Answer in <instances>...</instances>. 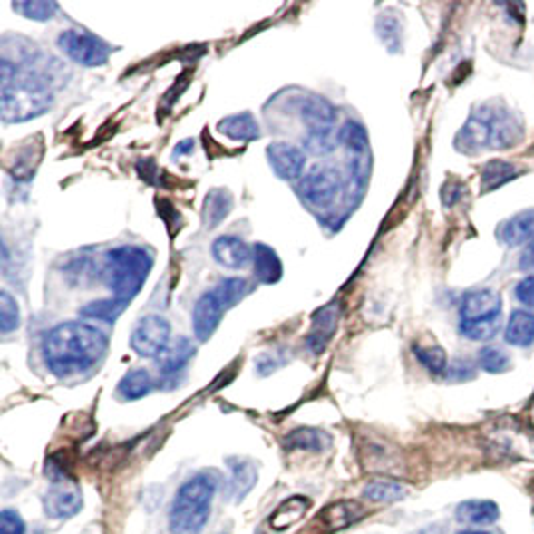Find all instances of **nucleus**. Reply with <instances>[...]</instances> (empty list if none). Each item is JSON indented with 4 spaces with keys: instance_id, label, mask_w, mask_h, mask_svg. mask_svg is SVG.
Segmentation results:
<instances>
[{
    "instance_id": "nucleus-4",
    "label": "nucleus",
    "mask_w": 534,
    "mask_h": 534,
    "mask_svg": "<svg viewBox=\"0 0 534 534\" xmlns=\"http://www.w3.org/2000/svg\"><path fill=\"white\" fill-rule=\"evenodd\" d=\"M218 487L220 474L210 469L182 482L169 510L170 534H200L205 530Z\"/></svg>"
},
{
    "instance_id": "nucleus-12",
    "label": "nucleus",
    "mask_w": 534,
    "mask_h": 534,
    "mask_svg": "<svg viewBox=\"0 0 534 534\" xmlns=\"http://www.w3.org/2000/svg\"><path fill=\"white\" fill-rule=\"evenodd\" d=\"M43 509L46 519L64 520L73 519L83 510V492L74 481L53 482L51 489L44 492Z\"/></svg>"
},
{
    "instance_id": "nucleus-5",
    "label": "nucleus",
    "mask_w": 534,
    "mask_h": 534,
    "mask_svg": "<svg viewBox=\"0 0 534 534\" xmlns=\"http://www.w3.org/2000/svg\"><path fill=\"white\" fill-rule=\"evenodd\" d=\"M154 267V255L139 245H122L104 255L102 280L111 288L112 298L131 303L147 283Z\"/></svg>"
},
{
    "instance_id": "nucleus-24",
    "label": "nucleus",
    "mask_w": 534,
    "mask_h": 534,
    "mask_svg": "<svg viewBox=\"0 0 534 534\" xmlns=\"http://www.w3.org/2000/svg\"><path fill=\"white\" fill-rule=\"evenodd\" d=\"M363 514H364V509L358 502L341 500V502L330 504V507L323 514H318V517H320V522L325 524V529L333 532V530L346 529L348 524L363 519Z\"/></svg>"
},
{
    "instance_id": "nucleus-29",
    "label": "nucleus",
    "mask_w": 534,
    "mask_h": 534,
    "mask_svg": "<svg viewBox=\"0 0 534 534\" xmlns=\"http://www.w3.org/2000/svg\"><path fill=\"white\" fill-rule=\"evenodd\" d=\"M363 497L371 502L391 504V502L403 500L406 497V487L391 479H374L364 487Z\"/></svg>"
},
{
    "instance_id": "nucleus-1",
    "label": "nucleus",
    "mask_w": 534,
    "mask_h": 534,
    "mask_svg": "<svg viewBox=\"0 0 534 534\" xmlns=\"http://www.w3.org/2000/svg\"><path fill=\"white\" fill-rule=\"evenodd\" d=\"M109 336L99 326L71 320L48 330L41 353L48 373L66 381L99 368L109 354Z\"/></svg>"
},
{
    "instance_id": "nucleus-21",
    "label": "nucleus",
    "mask_w": 534,
    "mask_h": 534,
    "mask_svg": "<svg viewBox=\"0 0 534 534\" xmlns=\"http://www.w3.org/2000/svg\"><path fill=\"white\" fill-rule=\"evenodd\" d=\"M456 520L474 524V527H489L500 519V509L494 500H464L456 507Z\"/></svg>"
},
{
    "instance_id": "nucleus-18",
    "label": "nucleus",
    "mask_w": 534,
    "mask_h": 534,
    "mask_svg": "<svg viewBox=\"0 0 534 534\" xmlns=\"http://www.w3.org/2000/svg\"><path fill=\"white\" fill-rule=\"evenodd\" d=\"M497 238L507 247H519L534 238V209L522 210L519 215H514L500 222L497 228Z\"/></svg>"
},
{
    "instance_id": "nucleus-38",
    "label": "nucleus",
    "mask_w": 534,
    "mask_h": 534,
    "mask_svg": "<svg viewBox=\"0 0 534 534\" xmlns=\"http://www.w3.org/2000/svg\"><path fill=\"white\" fill-rule=\"evenodd\" d=\"M290 351H286V348L278 346L275 348V351H267L262 353L258 358H257V371L260 376H268L270 373L278 371L280 366H285L288 363V354Z\"/></svg>"
},
{
    "instance_id": "nucleus-8",
    "label": "nucleus",
    "mask_w": 534,
    "mask_h": 534,
    "mask_svg": "<svg viewBox=\"0 0 534 534\" xmlns=\"http://www.w3.org/2000/svg\"><path fill=\"white\" fill-rule=\"evenodd\" d=\"M56 44L64 56H69L76 64L86 66V69L104 66L112 54V46L109 43L89 31H81V28L63 31L56 38Z\"/></svg>"
},
{
    "instance_id": "nucleus-19",
    "label": "nucleus",
    "mask_w": 534,
    "mask_h": 534,
    "mask_svg": "<svg viewBox=\"0 0 534 534\" xmlns=\"http://www.w3.org/2000/svg\"><path fill=\"white\" fill-rule=\"evenodd\" d=\"M230 479L227 482V494L232 500H242L258 481V471L252 461L228 459Z\"/></svg>"
},
{
    "instance_id": "nucleus-41",
    "label": "nucleus",
    "mask_w": 534,
    "mask_h": 534,
    "mask_svg": "<svg viewBox=\"0 0 534 534\" xmlns=\"http://www.w3.org/2000/svg\"><path fill=\"white\" fill-rule=\"evenodd\" d=\"M519 268L520 270H529V273H534V238L524 247L520 260H519Z\"/></svg>"
},
{
    "instance_id": "nucleus-31",
    "label": "nucleus",
    "mask_w": 534,
    "mask_h": 534,
    "mask_svg": "<svg viewBox=\"0 0 534 534\" xmlns=\"http://www.w3.org/2000/svg\"><path fill=\"white\" fill-rule=\"evenodd\" d=\"M376 34L391 53H401L403 48V23L394 11H384L376 18Z\"/></svg>"
},
{
    "instance_id": "nucleus-37",
    "label": "nucleus",
    "mask_w": 534,
    "mask_h": 534,
    "mask_svg": "<svg viewBox=\"0 0 534 534\" xmlns=\"http://www.w3.org/2000/svg\"><path fill=\"white\" fill-rule=\"evenodd\" d=\"M479 366L482 368L484 373H490V374H499L509 371L510 366V356L500 351V348H494V346H487L482 348L479 353Z\"/></svg>"
},
{
    "instance_id": "nucleus-40",
    "label": "nucleus",
    "mask_w": 534,
    "mask_h": 534,
    "mask_svg": "<svg viewBox=\"0 0 534 534\" xmlns=\"http://www.w3.org/2000/svg\"><path fill=\"white\" fill-rule=\"evenodd\" d=\"M514 296H517L520 305L534 308V275L520 280L517 288H514Z\"/></svg>"
},
{
    "instance_id": "nucleus-2",
    "label": "nucleus",
    "mask_w": 534,
    "mask_h": 534,
    "mask_svg": "<svg viewBox=\"0 0 534 534\" xmlns=\"http://www.w3.org/2000/svg\"><path fill=\"white\" fill-rule=\"evenodd\" d=\"M524 137V122L517 111L502 101L482 102L471 112L454 139V149L462 154L512 149Z\"/></svg>"
},
{
    "instance_id": "nucleus-43",
    "label": "nucleus",
    "mask_w": 534,
    "mask_h": 534,
    "mask_svg": "<svg viewBox=\"0 0 534 534\" xmlns=\"http://www.w3.org/2000/svg\"><path fill=\"white\" fill-rule=\"evenodd\" d=\"M456 534H494V532H490V530H479V529H472V530H461V532H456Z\"/></svg>"
},
{
    "instance_id": "nucleus-14",
    "label": "nucleus",
    "mask_w": 534,
    "mask_h": 534,
    "mask_svg": "<svg viewBox=\"0 0 534 534\" xmlns=\"http://www.w3.org/2000/svg\"><path fill=\"white\" fill-rule=\"evenodd\" d=\"M267 159L270 169L280 180H300L306 164V154L303 149L290 142H273L267 147Z\"/></svg>"
},
{
    "instance_id": "nucleus-36",
    "label": "nucleus",
    "mask_w": 534,
    "mask_h": 534,
    "mask_svg": "<svg viewBox=\"0 0 534 534\" xmlns=\"http://www.w3.org/2000/svg\"><path fill=\"white\" fill-rule=\"evenodd\" d=\"M13 11L23 15L28 21L46 23L58 13V5L46 3V0H28V3H13Z\"/></svg>"
},
{
    "instance_id": "nucleus-39",
    "label": "nucleus",
    "mask_w": 534,
    "mask_h": 534,
    "mask_svg": "<svg viewBox=\"0 0 534 534\" xmlns=\"http://www.w3.org/2000/svg\"><path fill=\"white\" fill-rule=\"evenodd\" d=\"M0 534H26V524L15 509L0 512Z\"/></svg>"
},
{
    "instance_id": "nucleus-10",
    "label": "nucleus",
    "mask_w": 534,
    "mask_h": 534,
    "mask_svg": "<svg viewBox=\"0 0 534 534\" xmlns=\"http://www.w3.org/2000/svg\"><path fill=\"white\" fill-rule=\"evenodd\" d=\"M343 189V179L335 169L315 167L296 182V194L306 205L315 209H325L333 205Z\"/></svg>"
},
{
    "instance_id": "nucleus-9",
    "label": "nucleus",
    "mask_w": 534,
    "mask_h": 534,
    "mask_svg": "<svg viewBox=\"0 0 534 534\" xmlns=\"http://www.w3.org/2000/svg\"><path fill=\"white\" fill-rule=\"evenodd\" d=\"M336 139L348 152V162H351V172L356 180V187L364 189L368 179H371L373 167L371 142H368L366 129L361 122L348 121L343 124V129H338Z\"/></svg>"
},
{
    "instance_id": "nucleus-42",
    "label": "nucleus",
    "mask_w": 534,
    "mask_h": 534,
    "mask_svg": "<svg viewBox=\"0 0 534 534\" xmlns=\"http://www.w3.org/2000/svg\"><path fill=\"white\" fill-rule=\"evenodd\" d=\"M194 150V141L192 139H187L179 142L177 147H174V157H182V154H189Z\"/></svg>"
},
{
    "instance_id": "nucleus-25",
    "label": "nucleus",
    "mask_w": 534,
    "mask_h": 534,
    "mask_svg": "<svg viewBox=\"0 0 534 534\" xmlns=\"http://www.w3.org/2000/svg\"><path fill=\"white\" fill-rule=\"evenodd\" d=\"M504 341L520 348L530 346L534 343V313L514 310L507 323V330H504Z\"/></svg>"
},
{
    "instance_id": "nucleus-35",
    "label": "nucleus",
    "mask_w": 534,
    "mask_h": 534,
    "mask_svg": "<svg viewBox=\"0 0 534 534\" xmlns=\"http://www.w3.org/2000/svg\"><path fill=\"white\" fill-rule=\"evenodd\" d=\"M414 356L431 374L441 376L449 371V361H446V353L441 346L414 345Z\"/></svg>"
},
{
    "instance_id": "nucleus-7",
    "label": "nucleus",
    "mask_w": 534,
    "mask_h": 534,
    "mask_svg": "<svg viewBox=\"0 0 534 534\" xmlns=\"http://www.w3.org/2000/svg\"><path fill=\"white\" fill-rule=\"evenodd\" d=\"M295 109L300 116V121L306 124V137L303 141L305 149L315 154V157H325L333 152L336 147L335 139V122H336V109L323 96L306 94L298 96L295 101Z\"/></svg>"
},
{
    "instance_id": "nucleus-27",
    "label": "nucleus",
    "mask_w": 534,
    "mask_h": 534,
    "mask_svg": "<svg viewBox=\"0 0 534 534\" xmlns=\"http://www.w3.org/2000/svg\"><path fill=\"white\" fill-rule=\"evenodd\" d=\"M333 444L330 434L320 429H296L286 434L285 446L286 451H310V452H323Z\"/></svg>"
},
{
    "instance_id": "nucleus-30",
    "label": "nucleus",
    "mask_w": 534,
    "mask_h": 534,
    "mask_svg": "<svg viewBox=\"0 0 534 534\" xmlns=\"http://www.w3.org/2000/svg\"><path fill=\"white\" fill-rule=\"evenodd\" d=\"M310 509V499L306 497H290L286 499L280 507L275 510L270 524H273L275 530H285L290 529L295 522L305 517Z\"/></svg>"
},
{
    "instance_id": "nucleus-22",
    "label": "nucleus",
    "mask_w": 534,
    "mask_h": 534,
    "mask_svg": "<svg viewBox=\"0 0 534 534\" xmlns=\"http://www.w3.org/2000/svg\"><path fill=\"white\" fill-rule=\"evenodd\" d=\"M218 132L237 142H252L260 139V126L250 112L225 116V119L218 122Z\"/></svg>"
},
{
    "instance_id": "nucleus-11",
    "label": "nucleus",
    "mask_w": 534,
    "mask_h": 534,
    "mask_svg": "<svg viewBox=\"0 0 534 534\" xmlns=\"http://www.w3.org/2000/svg\"><path fill=\"white\" fill-rule=\"evenodd\" d=\"M170 345V323L160 315L142 316L132 328L131 348L142 358H157L167 351Z\"/></svg>"
},
{
    "instance_id": "nucleus-17",
    "label": "nucleus",
    "mask_w": 534,
    "mask_h": 534,
    "mask_svg": "<svg viewBox=\"0 0 534 534\" xmlns=\"http://www.w3.org/2000/svg\"><path fill=\"white\" fill-rule=\"evenodd\" d=\"M212 258L220 267L230 270H242L252 262V247L238 237H218L212 242Z\"/></svg>"
},
{
    "instance_id": "nucleus-16",
    "label": "nucleus",
    "mask_w": 534,
    "mask_h": 534,
    "mask_svg": "<svg viewBox=\"0 0 534 534\" xmlns=\"http://www.w3.org/2000/svg\"><path fill=\"white\" fill-rule=\"evenodd\" d=\"M502 315V298L492 288H481L466 293L461 300V323L487 320Z\"/></svg>"
},
{
    "instance_id": "nucleus-13",
    "label": "nucleus",
    "mask_w": 534,
    "mask_h": 534,
    "mask_svg": "<svg viewBox=\"0 0 534 534\" xmlns=\"http://www.w3.org/2000/svg\"><path fill=\"white\" fill-rule=\"evenodd\" d=\"M194 353H197V346H194L189 338L180 336L174 343H170L167 351L157 358L159 384H169V388L179 386L184 373H187V366L194 358Z\"/></svg>"
},
{
    "instance_id": "nucleus-3",
    "label": "nucleus",
    "mask_w": 534,
    "mask_h": 534,
    "mask_svg": "<svg viewBox=\"0 0 534 534\" xmlns=\"http://www.w3.org/2000/svg\"><path fill=\"white\" fill-rule=\"evenodd\" d=\"M16 64V63H15ZM54 91L43 73L31 71V64H16V74L3 83L0 112L5 124L28 122L53 109Z\"/></svg>"
},
{
    "instance_id": "nucleus-33",
    "label": "nucleus",
    "mask_w": 534,
    "mask_h": 534,
    "mask_svg": "<svg viewBox=\"0 0 534 534\" xmlns=\"http://www.w3.org/2000/svg\"><path fill=\"white\" fill-rule=\"evenodd\" d=\"M500 325H502V315L487 318V320H472V323H461V335L469 341H492L494 336L500 333Z\"/></svg>"
},
{
    "instance_id": "nucleus-6",
    "label": "nucleus",
    "mask_w": 534,
    "mask_h": 534,
    "mask_svg": "<svg viewBox=\"0 0 534 534\" xmlns=\"http://www.w3.org/2000/svg\"><path fill=\"white\" fill-rule=\"evenodd\" d=\"M252 293V285L247 278H222L217 286L200 295L197 305L192 308V330L200 343L217 333L220 320L230 308H235L240 300H245Z\"/></svg>"
},
{
    "instance_id": "nucleus-26",
    "label": "nucleus",
    "mask_w": 534,
    "mask_h": 534,
    "mask_svg": "<svg viewBox=\"0 0 534 534\" xmlns=\"http://www.w3.org/2000/svg\"><path fill=\"white\" fill-rule=\"evenodd\" d=\"M157 383H154V378L150 376V373L147 368H134V371H129L119 383V396L122 401H141V398L149 396Z\"/></svg>"
},
{
    "instance_id": "nucleus-23",
    "label": "nucleus",
    "mask_w": 534,
    "mask_h": 534,
    "mask_svg": "<svg viewBox=\"0 0 534 534\" xmlns=\"http://www.w3.org/2000/svg\"><path fill=\"white\" fill-rule=\"evenodd\" d=\"M235 207V199L227 189H212L202 202V222L207 228H217Z\"/></svg>"
},
{
    "instance_id": "nucleus-34",
    "label": "nucleus",
    "mask_w": 534,
    "mask_h": 534,
    "mask_svg": "<svg viewBox=\"0 0 534 534\" xmlns=\"http://www.w3.org/2000/svg\"><path fill=\"white\" fill-rule=\"evenodd\" d=\"M21 306H18L15 296L8 293V290H3V293H0V330H3V335H11L15 330L21 328Z\"/></svg>"
},
{
    "instance_id": "nucleus-28",
    "label": "nucleus",
    "mask_w": 534,
    "mask_h": 534,
    "mask_svg": "<svg viewBox=\"0 0 534 534\" xmlns=\"http://www.w3.org/2000/svg\"><path fill=\"white\" fill-rule=\"evenodd\" d=\"M519 177V169L507 160H490L484 164L481 174L482 192H492Z\"/></svg>"
},
{
    "instance_id": "nucleus-15",
    "label": "nucleus",
    "mask_w": 534,
    "mask_h": 534,
    "mask_svg": "<svg viewBox=\"0 0 534 534\" xmlns=\"http://www.w3.org/2000/svg\"><path fill=\"white\" fill-rule=\"evenodd\" d=\"M338 320H341V303H338V300L316 310L306 335V348L310 353L323 354L326 351V346L333 343V338L336 335Z\"/></svg>"
},
{
    "instance_id": "nucleus-20",
    "label": "nucleus",
    "mask_w": 534,
    "mask_h": 534,
    "mask_svg": "<svg viewBox=\"0 0 534 534\" xmlns=\"http://www.w3.org/2000/svg\"><path fill=\"white\" fill-rule=\"evenodd\" d=\"M252 267H255V278L260 285H277L283 278V262L277 250L262 242L252 245Z\"/></svg>"
},
{
    "instance_id": "nucleus-32",
    "label": "nucleus",
    "mask_w": 534,
    "mask_h": 534,
    "mask_svg": "<svg viewBox=\"0 0 534 534\" xmlns=\"http://www.w3.org/2000/svg\"><path fill=\"white\" fill-rule=\"evenodd\" d=\"M129 303H122L119 298H101V300H92L86 306L81 308V316L84 318H92V320H102L106 325H114L116 318H119Z\"/></svg>"
}]
</instances>
